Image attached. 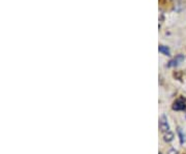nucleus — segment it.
Instances as JSON below:
<instances>
[{
    "instance_id": "obj_1",
    "label": "nucleus",
    "mask_w": 186,
    "mask_h": 154,
    "mask_svg": "<svg viewBox=\"0 0 186 154\" xmlns=\"http://www.w3.org/2000/svg\"><path fill=\"white\" fill-rule=\"evenodd\" d=\"M159 128L162 132H167L170 131V125L167 122V118L165 115H161L159 118Z\"/></svg>"
},
{
    "instance_id": "obj_2",
    "label": "nucleus",
    "mask_w": 186,
    "mask_h": 154,
    "mask_svg": "<svg viewBox=\"0 0 186 154\" xmlns=\"http://www.w3.org/2000/svg\"><path fill=\"white\" fill-rule=\"evenodd\" d=\"M173 110L175 111H184L186 109V102H185V99L184 98H179L177 99L173 105Z\"/></svg>"
},
{
    "instance_id": "obj_3",
    "label": "nucleus",
    "mask_w": 186,
    "mask_h": 154,
    "mask_svg": "<svg viewBox=\"0 0 186 154\" xmlns=\"http://www.w3.org/2000/svg\"><path fill=\"white\" fill-rule=\"evenodd\" d=\"M184 60V56L183 55H178L177 57H175L173 59V60H171L169 63H167V66L169 67H174V66H177L180 62H182Z\"/></svg>"
},
{
    "instance_id": "obj_4",
    "label": "nucleus",
    "mask_w": 186,
    "mask_h": 154,
    "mask_svg": "<svg viewBox=\"0 0 186 154\" xmlns=\"http://www.w3.org/2000/svg\"><path fill=\"white\" fill-rule=\"evenodd\" d=\"M163 140L167 143L172 142L174 140V134L172 131H167V132H164V135H163Z\"/></svg>"
},
{
    "instance_id": "obj_5",
    "label": "nucleus",
    "mask_w": 186,
    "mask_h": 154,
    "mask_svg": "<svg viewBox=\"0 0 186 154\" xmlns=\"http://www.w3.org/2000/svg\"><path fill=\"white\" fill-rule=\"evenodd\" d=\"M158 51L160 53H162V54L165 55V56H170L171 55V52H170L169 48H167V47H165V46H161L160 45L158 47Z\"/></svg>"
},
{
    "instance_id": "obj_6",
    "label": "nucleus",
    "mask_w": 186,
    "mask_h": 154,
    "mask_svg": "<svg viewBox=\"0 0 186 154\" xmlns=\"http://www.w3.org/2000/svg\"><path fill=\"white\" fill-rule=\"evenodd\" d=\"M178 135H179V139H180V143L183 144V143H184V141H185V139H184V135H183L181 129H180V128H178Z\"/></svg>"
},
{
    "instance_id": "obj_7",
    "label": "nucleus",
    "mask_w": 186,
    "mask_h": 154,
    "mask_svg": "<svg viewBox=\"0 0 186 154\" xmlns=\"http://www.w3.org/2000/svg\"><path fill=\"white\" fill-rule=\"evenodd\" d=\"M167 154H178V151L176 149H174V148H172V149H170L167 151Z\"/></svg>"
},
{
    "instance_id": "obj_8",
    "label": "nucleus",
    "mask_w": 186,
    "mask_h": 154,
    "mask_svg": "<svg viewBox=\"0 0 186 154\" xmlns=\"http://www.w3.org/2000/svg\"><path fill=\"white\" fill-rule=\"evenodd\" d=\"M159 154H161V153H159Z\"/></svg>"
}]
</instances>
